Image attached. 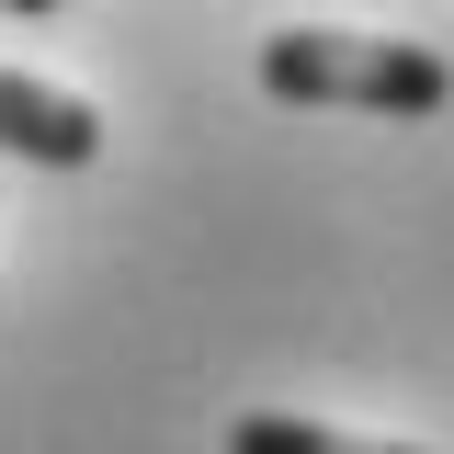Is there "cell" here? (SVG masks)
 I'll return each instance as SVG.
<instances>
[{
    "label": "cell",
    "mask_w": 454,
    "mask_h": 454,
    "mask_svg": "<svg viewBox=\"0 0 454 454\" xmlns=\"http://www.w3.org/2000/svg\"><path fill=\"white\" fill-rule=\"evenodd\" d=\"M227 454H420V443H364V432H330V420L250 409V420H227Z\"/></svg>",
    "instance_id": "3957f363"
},
{
    "label": "cell",
    "mask_w": 454,
    "mask_h": 454,
    "mask_svg": "<svg viewBox=\"0 0 454 454\" xmlns=\"http://www.w3.org/2000/svg\"><path fill=\"white\" fill-rule=\"evenodd\" d=\"M273 103H340V114H443L454 57L420 35H340V23H284L262 46Z\"/></svg>",
    "instance_id": "6da1fadb"
},
{
    "label": "cell",
    "mask_w": 454,
    "mask_h": 454,
    "mask_svg": "<svg viewBox=\"0 0 454 454\" xmlns=\"http://www.w3.org/2000/svg\"><path fill=\"white\" fill-rule=\"evenodd\" d=\"M0 160H35V170H91L103 160V114L57 80H23L0 68Z\"/></svg>",
    "instance_id": "7a4b0ae2"
}]
</instances>
